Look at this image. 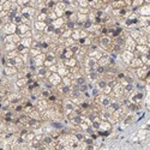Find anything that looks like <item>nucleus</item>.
Wrapping results in <instances>:
<instances>
[{
  "instance_id": "6e6552de",
  "label": "nucleus",
  "mask_w": 150,
  "mask_h": 150,
  "mask_svg": "<svg viewBox=\"0 0 150 150\" xmlns=\"http://www.w3.org/2000/svg\"><path fill=\"white\" fill-rule=\"evenodd\" d=\"M30 29H31V27L27 25V24H24V23H21V24H18V25H17V30H16V33H17L19 36H22L24 33H27V31L30 30Z\"/></svg>"
},
{
  "instance_id": "39448f33",
  "label": "nucleus",
  "mask_w": 150,
  "mask_h": 150,
  "mask_svg": "<svg viewBox=\"0 0 150 150\" xmlns=\"http://www.w3.org/2000/svg\"><path fill=\"white\" fill-rule=\"evenodd\" d=\"M120 58H121V60L125 62V64L129 65L130 61L133 59V52H130V51H126V49H124V51L120 53Z\"/></svg>"
},
{
  "instance_id": "423d86ee",
  "label": "nucleus",
  "mask_w": 150,
  "mask_h": 150,
  "mask_svg": "<svg viewBox=\"0 0 150 150\" xmlns=\"http://www.w3.org/2000/svg\"><path fill=\"white\" fill-rule=\"evenodd\" d=\"M47 81L51 83L53 86H57L58 84H60L61 83V77L59 76V74L57 73V72H53V73H51V76H49L48 78H47Z\"/></svg>"
},
{
  "instance_id": "dca6fc26",
  "label": "nucleus",
  "mask_w": 150,
  "mask_h": 150,
  "mask_svg": "<svg viewBox=\"0 0 150 150\" xmlns=\"http://www.w3.org/2000/svg\"><path fill=\"white\" fill-rule=\"evenodd\" d=\"M46 27H47V23H46V22L36 21V22L34 23V28H35V30H37V31H43Z\"/></svg>"
},
{
  "instance_id": "b1692460",
  "label": "nucleus",
  "mask_w": 150,
  "mask_h": 150,
  "mask_svg": "<svg viewBox=\"0 0 150 150\" xmlns=\"http://www.w3.org/2000/svg\"><path fill=\"white\" fill-rule=\"evenodd\" d=\"M40 53H42V51H41L40 48H30L29 49V55L31 58H35L36 55H39Z\"/></svg>"
},
{
  "instance_id": "9b49d317",
  "label": "nucleus",
  "mask_w": 150,
  "mask_h": 150,
  "mask_svg": "<svg viewBox=\"0 0 150 150\" xmlns=\"http://www.w3.org/2000/svg\"><path fill=\"white\" fill-rule=\"evenodd\" d=\"M137 11H138V13L141 16H149V13H150V6L148 4H145V5L143 4L141 7L137 8Z\"/></svg>"
},
{
  "instance_id": "7ed1b4c3",
  "label": "nucleus",
  "mask_w": 150,
  "mask_h": 150,
  "mask_svg": "<svg viewBox=\"0 0 150 150\" xmlns=\"http://www.w3.org/2000/svg\"><path fill=\"white\" fill-rule=\"evenodd\" d=\"M1 30H3V33H4L5 35H12V34L16 33L17 25H16L13 22H10V23H6V24H5Z\"/></svg>"
},
{
  "instance_id": "a19ab883",
  "label": "nucleus",
  "mask_w": 150,
  "mask_h": 150,
  "mask_svg": "<svg viewBox=\"0 0 150 150\" xmlns=\"http://www.w3.org/2000/svg\"><path fill=\"white\" fill-rule=\"evenodd\" d=\"M7 0H0V4H4V3H6Z\"/></svg>"
},
{
  "instance_id": "aec40b11",
  "label": "nucleus",
  "mask_w": 150,
  "mask_h": 150,
  "mask_svg": "<svg viewBox=\"0 0 150 150\" xmlns=\"http://www.w3.org/2000/svg\"><path fill=\"white\" fill-rule=\"evenodd\" d=\"M148 42H149V41H148V36H145V35L139 36L138 39L136 40V45H146V46H149Z\"/></svg>"
},
{
  "instance_id": "f3484780",
  "label": "nucleus",
  "mask_w": 150,
  "mask_h": 150,
  "mask_svg": "<svg viewBox=\"0 0 150 150\" xmlns=\"http://www.w3.org/2000/svg\"><path fill=\"white\" fill-rule=\"evenodd\" d=\"M28 117L30 119H35V120H41V113L36 108H34L30 113H28Z\"/></svg>"
},
{
  "instance_id": "5701e85b",
  "label": "nucleus",
  "mask_w": 150,
  "mask_h": 150,
  "mask_svg": "<svg viewBox=\"0 0 150 150\" xmlns=\"http://www.w3.org/2000/svg\"><path fill=\"white\" fill-rule=\"evenodd\" d=\"M86 21H88V15H84V13H78V12H77V22H78V23L83 24V23H85Z\"/></svg>"
},
{
  "instance_id": "f03ea898",
  "label": "nucleus",
  "mask_w": 150,
  "mask_h": 150,
  "mask_svg": "<svg viewBox=\"0 0 150 150\" xmlns=\"http://www.w3.org/2000/svg\"><path fill=\"white\" fill-rule=\"evenodd\" d=\"M97 130L101 133H103V134H108L110 132V130H112V124L109 121H107V120H101Z\"/></svg>"
},
{
  "instance_id": "f8f14e48",
  "label": "nucleus",
  "mask_w": 150,
  "mask_h": 150,
  "mask_svg": "<svg viewBox=\"0 0 150 150\" xmlns=\"http://www.w3.org/2000/svg\"><path fill=\"white\" fill-rule=\"evenodd\" d=\"M134 51H137L139 54H149V46H146V45H136Z\"/></svg>"
},
{
  "instance_id": "ddd939ff",
  "label": "nucleus",
  "mask_w": 150,
  "mask_h": 150,
  "mask_svg": "<svg viewBox=\"0 0 150 150\" xmlns=\"http://www.w3.org/2000/svg\"><path fill=\"white\" fill-rule=\"evenodd\" d=\"M112 6V8H122V7H126V4H125L124 0H113V1H110L109 4Z\"/></svg>"
},
{
  "instance_id": "9d476101",
  "label": "nucleus",
  "mask_w": 150,
  "mask_h": 150,
  "mask_svg": "<svg viewBox=\"0 0 150 150\" xmlns=\"http://www.w3.org/2000/svg\"><path fill=\"white\" fill-rule=\"evenodd\" d=\"M64 65L71 69V67L77 66L78 65V61H77V59L74 58V57H72V58H69V59H64Z\"/></svg>"
},
{
  "instance_id": "2f4dec72",
  "label": "nucleus",
  "mask_w": 150,
  "mask_h": 150,
  "mask_svg": "<svg viewBox=\"0 0 150 150\" xmlns=\"http://www.w3.org/2000/svg\"><path fill=\"white\" fill-rule=\"evenodd\" d=\"M76 1L81 7H89V0H76Z\"/></svg>"
},
{
  "instance_id": "473e14b6",
  "label": "nucleus",
  "mask_w": 150,
  "mask_h": 150,
  "mask_svg": "<svg viewBox=\"0 0 150 150\" xmlns=\"http://www.w3.org/2000/svg\"><path fill=\"white\" fill-rule=\"evenodd\" d=\"M71 37L77 42V41L81 39V36H79V30H72V35H71Z\"/></svg>"
},
{
  "instance_id": "bb28decb",
  "label": "nucleus",
  "mask_w": 150,
  "mask_h": 150,
  "mask_svg": "<svg viewBox=\"0 0 150 150\" xmlns=\"http://www.w3.org/2000/svg\"><path fill=\"white\" fill-rule=\"evenodd\" d=\"M4 48H5V51H6V52L15 51V49H17V45H16V43H13V42H11V43H5Z\"/></svg>"
},
{
  "instance_id": "2eb2a0df",
  "label": "nucleus",
  "mask_w": 150,
  "mask_h": 150,
  "mask_svg": "<svg viewBox=\"0 0 150 150\" xmlns=\"http://www.w3.org/2000/svg\"><path fill=\"white\" fill-rule=\"evenodd\" d=\"M31 42H33V37H22L19 43H21L23 47L31 48Z\"/></svg>"
},
{
  "instance_id": "393cba45",
  "label": "nucleus",
  "mask_w": 150,
  "mask_h": 150,
  "mask_svg": "<svg viewBox=\"0 0 150 150\" xmlns=\"http://www.w3.org/2000/svg\"><path fill=\"white\" fill-rule=\"evenodd\" d=\"M19 53H18V51L17 49H15V51H10V52H6V54H5V58H7V59H15L17 55H18Z\"/></svg>"
},
{
  "instance_id": "79ce46f5",
  "label": "nucleus",
  "mask_w": 150,
  "mask_h": 150,
  "mask_svg": "<svg viewBox=\"0 0 150 150\" xmlns=\"http://www.w3.org/2000/svg\"><path fill=\"white\" fill-rule=\"evenodd\" d=\"M8 1H11V3H16L17 0H8Z\"/></svg>"
},
{
  "instance_id": "4be33fe9",
  "label": "nucleus",
  "mask_w": 150,
  "mask_h": 150,
  "mask_svg": "<svg viewBox=\"0 0 150 150\" xmlns=\"http://www.w3.org/2000/svg\"><path fill=\"white\" fill-rule=\"evenodd\" d=\"M143 4H144L143 0H132V1H131V8L137 10L138 7H141Z\"/></svg>"
},
{
  "instance_id": "37998d69",
  "label": "nucleus",
  "mask_w": 150,
  "mask_h": 150,
  "mask_svg": "<svg viewBox=\"0 0 150 150\" xmlns=\"http://www.w3.org/2000/svg\"><path fill=\"white\" fill-rule=\"evenodd\" d=\"M3 10V6H1V4H0V11H1Z\"/></svg>"
},
{
  "instance_id": "1a4fd4ad",
  "label": "nucleus",
  "mask_w": 150,
  "mask_h": 150,
  "mask_svg": "<svg viewBox=\"0 0 150 150\" xmlns=\"http://www.w3.org/2000/svg\"><path fill=\"white\" fill-rule=\"evenodd\" d=\"M142 65H143V62H142L141 58H136V57H133V59L130 61V64H129V66H130L131 69H138V67H141Z\"/></svg>"
},
{
  "instance_id": "4468645a",
  "label": "nucleus",
  "mask_w": 150,
  "mask_h": 150,
  "mask_svg": "<svg viewBox=\"0 0 150 150\" xmlns=\"http://www.w3.org/2000/svg\"><path fill=\"white\" fill-rule=\"evenodd\" d=\"M51 24L54 27V29H59V28H61V27L65 24V21H64V18H62V17H58V18L54 19Z\"/></svg>"
},
{
  "instance_id": "f257e3e1",
  "label": "nucleus",
  "mask_w": 150,
  "mask_h": 150,
  "mask_svg": "<svg viewBox=\"0 0 150 150\" xmlns=\"http://www.w3.org/2000/svg\"><path fill=\"white\" fill-rule=\"evenodd\" d=\"M136 77H138L141 81H146L149 77V71H148V66L146 65H142L141 67L136 69Z\"/></svg>"
},
{
  "instance_id": "4c0bfd02",
  "label": "nucleus",
  "mask_w": 150,
  "mask_h": 150,
  "mask_svg": "<svg viewBox=\"0 0 150 150\" xmlns=\"http://www.w3.org/2000/svg\"><path fill=\"white\" fill-rule=\"evenodd\" d=\"M8 16V11H5V10H1L0 11V19L1 18H5V17H7Z\"/></svg>"
},
{
  "instance_id": "a878e982",
  "label": "nucleus",
  "mask_w": 150,
  "mask_h": 150,
  "mask_svg": "<svg viewBox=\"0 0 150 150\" xmlns=\"http://www.w3.org/2000/svg\"><path fill=\"white\" fill-rule=\"evenodd\" d=\"M137 136H138V139H139V141H144V139L146 138V136H148V130H146V129H144V130L138 131Z\"/></svg>"
},
{
  "instance_id": "412c9836",
  "label": "nucleus",
  "mask_w": 150,
  "mask_h": 150,
  "mask_svg": "<svg viewBox=\"0 0 150 150\" xmlns=\"http://www.w3.org/2000/svg\"><path fill=\"white\" fill-rule=\"evenodd\" d=\"M129 35H130V37H132V39L136 41L137 39H138L139 36H142V34H141V31H139V29H132L130 33H129Z\"/></svg>"
},
{
  "instance_id": "c9c22d12",
  "label": "nucleus",
  "mask_w": 150,
  "mask_h": 150,
  "mask_svg": "<svg viewBox=\"0 0 150 150\" xmlns=\"http://www.w3.org/2000/svg\"><path fill=\"white\" fill-rule=\"evenodd\" d=\"M1 6H3V10H5V11H10V10H11V6H12V3L7 0L6 3L1 4Z\"/></svg>"
},
{
  "instance_id": "cd10ccee",
  "label": "nucleus",
  "mask_w": 150,
  "mask_h": 150,
  "mask_svg": "<svg viewBox=\"0 0 150 150\" xmlns=\"http://www.w3.org/2000/svg\"><path fill=\"white\" fill-rule=\"evenodd\" d=\"M36 19L40 21V22H47V13L46 12H40L39 11V13H37V16H36Z\"/></svg>"
},
{
  "instance_id": "58836bf2",
  "label": "nucleus",
  "mask_w": 150,
  "mask_h": 150,
  "mask_svg": "<svg viewBox=\"0 0 150 150\" xmlns=\"http://www.w3.org/2000/svg\"><path fill=\"white\" fill-rule=\"evenodd\" d=\"M21 37H33V30L30 29V30H28L27 33H24Z\"/></svg>"
},
{
  "instance_id": "6ab92c4d",
  "label": "nucleus",
  "mask_w": 150,
  "mask_h": 150,
  "mask_svg": "<svg viewBox=\"0 0 150 150\" xmlns=\"http://www.w3.org/2000/svg\"><path fill=\"white\" fill-rule=\"evenodd\" d=\"M72 57H74L73 52L71 51V49H70V48L65 47V49H64V52H62V55H61V59H69V58H72Z\"/></svg>"
},
{
  "instance_id": "c756f323",
  "label": "nucleus",
  "mask_w": 150,
  "mask_h": 150,
  "mask_svg": "<svg viewBox=\"0 0 150 150\" xmlns=\"http://www.w3.org/2000/svg\"><path fill=\"white\" fill-rule=\"evenodd\" d=\"M61 83L64 85H67V86H71V83H72V79L69 77V76H65L61 78Z\"/></svg>"
},
{
  "instance_id": "f704fd0d",
  "label": "nucleus",
  "mask_w": 150,
  "mask_h": 150,
  "mask_svg": "<svg viewBox=\"0 0 150 150\" xmlns=\"http://www.w3.org/2000/svg\"><path fill=\"white\" fill-rule=\"evenodd\" d=\"M110 93H112V86L107 84L105 88L102 89V94H105V95H110Z\"/></svg>"
},
{
  "instance_id": "20e7f679",
  "label": "nucleus",
  "mask_w": 150,
  "mask_h": 150,
  "mask_svg": "<svg viewBox=\"0 0 150 150\" xmlns=\"http://www.w3.org/2000/svg\"><path fill=\"white\" fill-rule=\"evenodd\" d=\"M136 48V41L130 37V35H127L125 37V45H124V49H126V51H130V52H133Z\"/></svg>"
},
{
  "instance_id": "7c9ffc66",
  "label": "nucleus",
  "mask_w": 150,
  "mask_h": 150,
  "mask_svg": "<svg viewBox=\"0 0 150 150\" xmlns=\"http://www.w3.org/2000/svg\"><path fill=\"white\" fill-rule=\"evenodd\" d=\"M74 43H76V41H74L73 39H72V37H69V39H65V41H64V46L65 47H71L72 45H74Z\"/></svg>"
},
{
  "instance_id": "72a5a7b5",
  "label": "nucleus",
  "mask_w": 150,
  "mask_h": 150,
  "mask_svg": "<svg viewBox=\"0 0 150 150\" xmlns=\"http://www.w3.org/2000/svg\"><path fill=\"white\" fill-rule=\"evenodd\" d=\"M89 12H90V7H81V6H78V13L88 15Z\"/></svg>"
},
{
  "instance_id": "e433bc0d",
  "label": "nucleus",
  "mask_w": 150,
  "mask_h": 150,
  "mask_svg": "<svg viewBox=\"0 0 150 150\" xmlns=\"http://www.w3.org/2000/svg\"><path fill=\"white\" fill-rule=\"evenodd\" d=\"M29 1L30 0H17V4L21 6V7H23V6H28V4H29Z\"/></svg>"
},
{
  "instance_id": "c85d7f7f",
  "label": "nucleus",
  "mask_w": 150,
  "mask_h": 150,
  "mask_svg": "<svg viewBox=\"0 0 150 150\" xmlns=\"http://www.w3.org/2000/svg\"><path fill=\"white\" fill-rule=\"evenodd\" d=\"M71 35H72V29H65L64 33L61 34V37L65 40V39H69V37H71Z\"/></svg>"
},
{
  "instance_id": "a211bd4d",
  "label": "nucleus",
  "mask_w": 150,
  "mask_h": 150,
  "mask_svg": "<svg viewBox=\"0 0 150 150\" xmlns=\"http://www.w3.org/2000/svg\"><path fill=\"white\" fill-rule=\"evenodd\" d=\"M27 84H28V78H18V79L16 81V83H15V85L17 86L18 89L27 86Z\"/></svg>"
},
{
  "instance_id": "ea45409f",
  "label": "nucleus",
  "mask_w": 150,
  "mask_h": 150,
  "mask_svg": "<svg viewBox=\"0 0 150 150\" xmlns=\"http://www.w3.org/2000/svg\"><path fill=\"white\" fill-rule=\"evenodd\" d=\"M48 70L51 71L52 73H53V72H57V71H58V65H57V64H53L52 66H49V67H48Z\"/></svg>"
},
{
  "instance_id": "0eeeda50",
  "label": "nucleus",
  "mask_w": 150,
  "mask_h": 150,
  "mask_svg": "<svg viewBox=\"0 0 150 150\" xmlns=\"http://www.w3.org/2000/svg\"><path fill=\"white\" fill-rule=\"evenodd\" d=\"M18 70L15 66H5L4 69V74L6 77H16Z\"/></svg>"
}]
</instances>
